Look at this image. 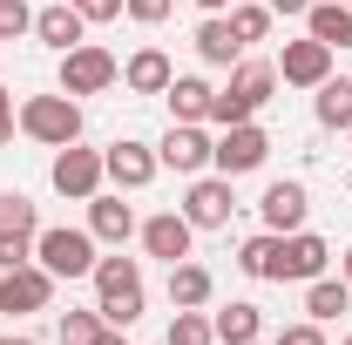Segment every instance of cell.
Listing matches in <instances>:
<instances>
[{"instance_id": "cell-6", "label": "cell", "mask_w": 352, "mask_h": 345, "mask_svg": "<svg viewBox=\"0 0 352 345\" xmlns=\"http://www.w3.org/2000/svg\"><path fill=\"white\" fill-rule=\"evenodd\" d=\"M264 156H271V135L258 129V122H230V129L210 142V170L217 176H251V170H264Z\"/></svg>"}, {"instance_id": "cell-35", "label": "cell", "mask_w": 352, "mask_h": 345, "mask_svg": "<svg viewBox=\"0 0 352 345\" xmlns=\"http://www.w3.org/2000/svg\"><path fill=\"white\" fill-rule=\"evenodd\" d=\"M14 129H21V109H14V95H7V88H0V149H7V142H14Z\"/></svg>"}, {"instance_id": "cell-44", "label": "cell", "mask_w": 352, "mask_h": 345, "mask_svg": "<svg viewBox=\"0 0 352 345\" xmlns=\"http://www.w3.org/2000/svg\"><path fill=\"white\" fill-rule=\"evenodd\" d=\"M346 135H352V129H346Z\"/></svg>"}, {"instance_id": "cell-34", "label": "cell", "mask_w": 352, "mask_h": 345, "mask_svg": "<svg viewBox=\"0 0 352 345\" xmlns=\"http://www.w3.org/2000/svg\"><path fill=\"white\" fill-rule=\"evenodd\" d=\"M82 7V21L95 27V21H122V0H75Z\"/></svg>"}, {"instance_id": "cell-21", "label": "cell", "mask_w": 352, "mask_h": 345, "mask_svg": "<svg viewBox=\"0 0 352 345\" xmlns=\"http://www.w3.org/2000/svg\"><path fill=\"white\" fill-rule=\"evenodd\" d=\"M311 115L318 129H352V75H325L311 88Z\"/></svg>"}, {"instance_id": "cell-26", "label": "cell", "mask_w": 352, "mask_h": 345, "mask_svg": "<svg viewBox=\"0 0 352 345\" xmlns=\"http://www.w3.org/2000/svg\"><path fill=\"white\" fill-rule=\"evenodd\" d=\"M278 258H285V237H278V230H258V237L237 244V271H244V278H271V285H278Z\"/></svg>"}, {"instance_id": "cell-16", "label": "cell", "mask_w": 352, "mask_h": 345, "mask_svg": "<svg viewBox=\"0 0 352 345\" xmlns=\"http://www.w3.org/2000/svg\"><path fill=\"white\" fill-rule=\"evenodd\" d=\"M135 230H142V223H135V210L122 203V197H102V190L88 197V237H95V244L122 251V244H129Z\"/></svg>"}, {"instance_id": "cell-36", "label": "cell", "mask_w": 352, "mask_h": 345, "mask_svg": "<svg viewBox=\"0 0 352 345\" xmlns=\"http://www.w3.org/2000/svg\"><path fill=\"white\" fill-rule=\"evenodd\" d=\"M264 7H271V14H285V21H305V14H311V0H264Z\"/></svg>"}, {"instance_id": "cell-14", "label": "cell", "mask_w": 352, "mask_h": 345, "mask_svg": "<svg viewBox=\"0 0 352 345\" xmlns=\"http://www.w3.org/2000/svg\"><path fill=\"white\" fill-rule=\"evenodd\" d=\"M325 264H332V244L318 230H292L285 258H278V285H311V278H325Z\"/></svg>"}, {"instance_id": "cell-12", "label": "cell", "mask_w": 352, "mask_h": 345, "mask_svg": "<svg viewBox=\"0 0 352 345\" xmlns=\"http://www.w3.org/2000/svg\"><path fill=\"white\" fill-rule=\"evenodd\" d=\"M102 170H109V183H116V190H149L163 163H156V149H149V142L122 135V142H109V149H102Z\"/></svg>"}, {"instance_id": "cell-9", "label": "cell", "mask_w": 352, "mask_h": 345, "mask_svg": "<svg viewBox=\"0 0 352 345\" xmlns=\"http://www.w3.org/2000/svg\"><path fill=\"white\" fill-rule=\"evenodd\" d=\"M237 210V190H230V176H190V190H183V216L197 223V230H223Z\"/></svg>"}, {"instance_id": "cell-27", "label": "cell", "mask_w": 352, "mask_h": 345, "mask_svg": "<svg viewBox=\"0 0 352 345\" xmlns=\"http://www.w3.org/2000/svg\"><path fill=\"white\" fill-rule=\"evenodd\" d=\"M223 21H230V34H237V41L251 47V41H271V21H278V14H271L264 0H237Z\"/></svg>"}, {"instance_id": "cell-41", "label": "cell", "mask_w": 352, "mask_h": 345, "mask_svg": "<svg viewBox=\"0 0 352 345\" xmlns=\"http://www.w3.org/2000/svg\"><path fill=\"white\" fill-rule=\"evenodd\" d=\"M346 190H352V176H346Z\"/></svg>"}, {"instance_id": "cell-8", "label": "cell", "mask_w": 352, "mask_h": 345, "mask_svg": "<svg viewBox=\"0 0 352 345\" xmlns=\"http://www.w3.org/2000/svg\"><path fill=\"white\" fill-rule=\"evenodd\" d=\"M47 183L61 190V197H75V203H88L102 183H109V170H102V149H82V142H68V149H54V170H47Z\"/></svg>"}, {"instance_id": "cell-25", "label": "cell", "mask_w": 352, "mask_h": 345, "mask_svg": "<svg viewBox=\"0 0 352 345\" xmlns=\"http://www.w3.org/2000/svg\"><path fill=\"white\" fill-rule=\"evenodd\" d=\"M163 102H170V122H204L210 115V82L204 75H176L163 88Z\"/></svg>"}, {"instance_id": "cell-4", "label": "cell", "mask_w": 352, "mask_h": 345, "mask_svg": "<svg viewBox=\"0 0 352 345\" xmlns=\"http://www.w3.org/2000/svg\"><path fill=\"white\" fill-rule=\"evenodd\" d=\"M34 264L54 271V278H88L95 271V237L75 230V223H47L41 237H34Z\"/></svg>"}, {"instance_id": "cell-40", "label": "cell", "mask_w": 352, "mask_h": 345, "mask_svg": "<svg viewBox=\"0 0 352 345\" xmlns=\"http://www.w3.org/2000/svg\"><path fill=\"white\" fill-rule=\"evenodd\" d=\"M0 345H41V339H0Z\"/></svg>"}, {"instance_id": "cell-22", "label": "cell", "mask_w": 352, "mask_h": 345, "mask_svg": "<svg viewBox=\"0 0 352 345\" xmlns=\"http://www.w3.org/2000/svg\"><path fill=\"white\" fill-rule=\"evenodd\" d=\"M197 54H204L210 68H237V61H244V41L230 34L223 14H204V21H197Z\"/></svg>"}, {"instance_id": "cell-28", "label": "cell", "mask_w": 352, "mask_h": 345, "mask_svg": "<svg viewBox=\"0 0 352 345\" xmlns=\"http://www.w3.org/2000/svg\"><path fill=\"white\" fill-rule=\"evenodd\" d=\"M0 230L41 237V210H34V197H21V190H0Z\"/></svg>"}, {"instance_id": "cell-7", "label": "cell", "mask_w": 352, "mask_h": 345, "mask_svg": "<svg viewBox=\"0 0 352 345\" xmlns=\"http://www.w3.org/2000/svg\"><path fill=\"white\" fill-rule=\"evenodd\" d=\"M54 271H41V264H14V271H0V311L7 318H28V311H47L54 304Z\"/></svg>"}, {"instance_id": "cell-3", "label": "cell", "mask_w": 352, "mask_h": 345, "mask_svg": "<svg viewBox=\"0 0 352 345\" xmlns=\"http://www.w3.org/2000/svg\"><path fill=\"white\" fill-rule=\"evenodd\" d=\"M21 135L28 142H47V149H68V142H82V102L75 95H28L21 102Z\"/></svg>"}, {"instance_id": "cell-13", "label": "cell", "mask_w": 352, "mask_h": 345, "mask_svg": "<svg viewBox=\"0 0 352 345\" xmlns=\"http://www.w3.org/2000/svg\"><path fill=\"white\" fill-rule=\"evenodd\" d=\"M271 68H278V82H285V88H318L325 75H332V47L311 41V34H298V41H285V54H278Z\"/></svg>"}, {"instance_id": "cell-32", "label": "cell", "mask_w": 352, "mask_h": 345, "mask_svg": "<svg viewBox=\"0 0 352 345\" xmlns=\"http://www.w3.org/2000/svg\"><path fill=\"white\" fill-rule=\"evenodd\" d=\"M14 264H34V237H21V230H0V271H14Z\"/></svg>"}, {"instance_id": "cell-20", "label": "cell", "mask_w": 352, "mask_h": 345, "mask_svg": "<svg viewBox=\"0 0 352 345\" xmlns=\"http://www.w3.org/2000/svg\"><path fill=\"white\" fill-rule=\"evenodd\" d=\"M305 34H311V41H325L332 54H339V47H352V7H346V0H311Z\"/></svg>"}, {"instance_id": "cell-39", "label": "cell", "mask_w": 352, "mask_h": 345, "mask_svg": "<svg viewBox=\"0 0 352 345\" xmlns=\"http://www.w3.org/2000/svg\"><path fill=\"white\" fill-rule=\"evenodd\" d=\"M339 278H346V285H352V244H346V258H339Z\"/></svg>"}, {"instance_id": "cell-5", "label": "cell", "mask_w": 352, "mask_h": 345, "mask_svg": "<svg viewBox=\"0 0 352 345\" xmlns=\"http://www.w3.org/2000/svg\"><path fill=\"white\" fill-rule=\"evenodd\" d=\"M122 82V61L109 54V47H95V41H82V47H68L61 54V95H102V88H116Z\"/></svg>"}, {"instance_id": "cell-17", "label": "cell", "mask_w": 352, "mask_h": 345, "mask_svg": "<svg viewBox=\"0 0 352 345\" xmlns=\"http://www.w3.org/2000/svg\"><path fill=\"white\" fill-rule=\"evenodd\" d=\"M34 41H47L54 54H68V47L88 41V21L75 0H54V7H34Z\"/></svg>"}, {"instance_id": "cell-24", "label": "cell", "mask_w": 352, "mask_h": 345, "mask_svg": "<svg viewBox=\"0 0 352 345\" xmlns=\"http://www.w3.org/2000/svg\"><path fill=\"white\" fill-rule=\"evenodd\" d=\"M352 311V285L346 278H311L305 285V318L311 325H332V318H346Z\"/></svg>"}, {"instance_id": "cell-19", "label": "cell", "mask_w": 352, "mask_h": 345, "mask_svg": "<svg viewBox=\"0 0 352 345\" xmlns=\"http://www.w3.org/2000/svg\"><path fill=\"white\" fill-rule=\"evenodd\" d=\"M210 298H217V278H210L197 258L170 264V304H176V311H204Z\"/></svg>"}, {"instance_id": "cell-31", "label": "cell", "mask_w": 352, "mask_h": 345, "mask_svg": "<svg viewBox=\"0 0 352 345\" xmlns=\"http://www.w3.org/2000/svg\"><path fill=\"white\" fill-rule=\"evenodd\" d=\"M21 34H34V7L28 0H0V41H21Z\"/></svg>"}, {"instance_id": "cell-1", "label": "cell", "mask_w": 352, "mask_h": 345, "mask_svg": "<svg viewBox=\"0 0 352 345\" xmlns=\"http://www.w3.org/2000/svg\"><path fill=\"white\" fill-rule=\"evenodd\" d=\"M271 88H278V68L244 54V61L230 68V82L210 88V115H204V122H217V129H230V122H258V109L271 102Z\"/></svg>"}, {"instance_id": "cell-10", "label": "cell", "mask_w": 352, "mask_h": 345, "mask_svg": "<svg viewBox=\"0 0 352 345\" xmlns=\"http://www.w3.org/2000/svg\"><path fill=\"white\" fill-rule=\"evenodd\" d=\"M210 142H217V135L204 129V122H170V135L156 142V163L176 170V176H204L210 170Z\"/></svg>"}, {"instance_id": "cell-33", "label": "cell", "mask_w": 352, "mask_h": 345, "mask_svg": "<svg viewBox=\"0 0 352 345\" xmlns=\"http://www.w3.org/2000/svg\"><path fill=\"white\" fill-rule=\"evenodd\" d=\"M122 14H129L135 27H156V21H170L176 0H122Z\"/></svg>"}, {"instance_id": "cell-23", "label": "cell", "mask_w": 352, "mask_h": 345, "mask_svg": "<svg viewBox=\"0 0 352 345\" xmlns=\"http://www.w3.org/2000/svg\"><path fill=\"white\" fill-rule=\"evenodd\" d=\"M210 332H217V345H258V332H264V311L251 298H230L217 311V318H210Z\"/></svg>"}, {"instance_id": "cell-38", "label": "cell", "mask_w": 352, "mask_h": 345, "mask_svg": "<svg viewBox=\"0 0 352 345\" xmlns=\"http://www.w3.org/2000/svg\"><path fill=\"white\" fill-rule=\"evenodd\" d=\"M95 345H129V339H122V332H116V325H102V339H95Z\"/></svg>"}, {"instance_id": "cell-29", "label": "cell", "mask_w": 352, "mask_h": 345, "mask_svg": "<svg viewBox=\"0 0 352 345\" xmlns=\"http://www.w3.org/2000/svg\"><path fill=\"white\" fill-rule=\"evenodd\" d=\"M54 339H61V345H95V339H102V311H95V304H88V311H61Z\"/></svg>"}, {"instance_id": "cell-2", "label": "cell", "mask_w": 352, "mask_h": 345, "mask_svg": "<svg viewBox=\"0 0 352 345\" xmlns=\"http://www.w3.org/2000/svg\"><path fill=\"white\" fill-rule=\"evenodd\" d=\"M95 311H102V325H116V332H129L135 318H142V264L135 258H95Z\"/></svg>"}, {"instance_id": "cell-30", "label": "cell", "mask_w": 352, "mask_h": 345, "mask_svg": "<svg viewBox=\"0 0 352 345\" xmlns=\"http://www.w3.org/2000/svg\"><path fill=\"white\" fill-rule=\"evenodd\" d=\"M163 345H217V332H210V318H204V311H176Z\"/></svg>"}, {"instance_id": "cell-18", "label": "cell", "mask_w": 352, "mask_h": 345, "mask_svg": "<svg viewBox=\"0 0 352 345\" xmlns=\"http://www.w3.org/2000/svg\"><path fill=\"white\" fill-rule=\"evenodd\" d=\"M170 82H176V68H170L163 47H135L129 61H122V88H129V95H163Z\"/></svg>"}, {"instance_id": "cell-37", "label": "cell", "mask_w": 352, "mask_h": 345, "mask_svg": "<svg viewBox=\"0 0 352 345\" xmlns=\"http://www.w3.org/2000/svg\"><path fill=\"white\" fill-rule=\"evenodd\" d=\"M197 7H204V14H230L237 0H197Z\"/></svg>"}, {"instance_id": "cell-15", "label": "cell", "mask_w": 352, "mask_h": 345, "mask_svg": "<svg viewBox=\"0 0 352 345\" xmlns=\"http://www.w3.org/2000/svg\"><path fill=\"white\" fill-rule=\"evenodd\" d=\"M258 210H264V230L292 237V230H305V210H311V197H305V183H298V176H285V183H271V190L258 197Z\"/></svg>"}, {"instance_id": "cell-43", "label": "cell", "mask_w": 352, "mask_h": 345, "mask_svg": "<svg viewBox=\"0 0 352 345\" xmlns=\"http://www.w3.org/2000/svg\"><path fill=\"white\" fill-rule=\"evenodd\" d=\"M346 7H352V0H346Z\"/></svg>"}, {"instance_id": "cell-42", "label": "cell", "mask_w": 352, "mask_h": 345, "mask_svg": "<svg viewBox=\"0 0 352 345\" xmlns=\"http://www.w3.org/2000/svg\"><path fill=\"white\" fill-rule=\"evenodd\" d=\"M339 345H352V339H339Z\"/></svg>"}, {"instance_id": "cell-11", "label": "cell", "mask_w": 352, "mask_h": 345, "mask_svg": "<svg viewBox=\"0 0 352 345\" xmlns=\"http://www.w3.org/2000/svg\"><path fill=\"white\" fill-rule=\"evenodd\" d=\"M135 237H142V251H149V258L183 264V258H190V244H197V223H190L183 210H156V216H142V230H135Z\"/></svg>"}]
</instances>
